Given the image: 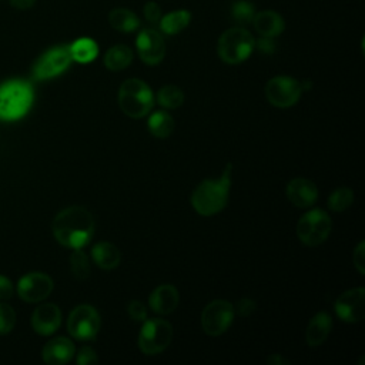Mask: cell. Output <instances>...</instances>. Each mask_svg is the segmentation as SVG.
Here are the masks:
<instances>
[{
    "mask_svg": "<svg viewBox=\"0 0 365 365\" xmlns=\"http://www.w3.org/2000/svg\"><path fill=\"white\" fill-rule=\"evenodd\" d=\"M53 235L61 245L76 250L86 247L94 234V220L88 210L71 205L61 210L53 220Z\"/></svg>",
    "mask_w": 365,
    "mask_h": 365,
    "instance_id": "obj_1",
    "label": "cell"
},
{
    "mask_svg": "<svg viewBox=\"0 0 365 365\" xmlns=\"http://www.w3.org/2000/svg\"><path fill=\"white\" fill-rule=\"evenodd\" d=\"M232 164L228 163L220 178L201 181L191 194L192 208L204 217L214 215L225 208L231 188Z\"/></svg>",
    "mask_w": 365,
    "mask_h": 365,
    "instance_id": "obj_2",
    "label": "cell"
},
{
    "mask_svg": "<svg viewBox=\"0 0 365 365\" xmlns=\"http://www.w3.org/2000/svg\"><path fill=\"white\" fill-rule=\"evenodd\" d=\"M33 88L24 80H9L0 86V120L21 118L33 104Z\"/></svg>",
    "mask_w": 365,
    "mask_h": 365,
    "instance_id": "obj_3",
    "label": "cell"
},
{
    "mask_svg": "<svg viewBox=\"0 0 365 365\" xmlns=\"http://www.w3.org/2000/svg\"><path fill=\"white\" fill-rule=\"evenodd\" d=\"M118 106L131 118L145 117L154 106L151 87L140 78L125 80L118 88Z\"/></svg>",
    "mask_w": 365,
    "mask_h": 365,
    "instance_id": "obj_4",
    "label": "cell"
},
{
    "mask_svg": "<svg viewBox=\"0 0 365 365\" xmlns=\"http://www.w3.org/2000/svg\"><path fill=\"white\" fill-rule=\"evenodd\" d=\"M255 47L252 34L242 27L225 30L217 43V53L227 64H240L245 61Z\"/></svg>",
    "mask_w": 365,
    "mask_h": 365,
    "instance_id": "obj_5",
    "label": "cell"
},
{
    "mask_svg": "<svg viewBox=\"0 0 365 365\" xmlns=\"http://www.w3.org/2000/svg\"><path fill=\"white\" fill-rule=\"evenodd\" d=\"M332 221L328 212L319 208L309 210L297 222V237L308 247L322 244L331 234Z\"/></svg>",
    "mask_w": 365,
    "mask_h": 365,
    "instance_id": "obj_6",
    "label": "cell"
},
{
    "mask_svg": "<svg viewBox=\"0 0 365 365\" xmlns=\"http://www.w3.org/2000/svg\"><path fill=\"white\" fill-rule=\"evenodd\" d=\"M173 339V327L167 319H144L140 329L137 345L145 355H157L167 349Z\"/></svg>",
    "mask_w": 365,
    "mask_h": 365,
    "instance_id": "obj_7",
    "label": "cell"
},
{
    "mask_svg": "<svg viewBox=\"0 0 365 365\" xmlns=\"http://www.w3.org/2000/svg\"><path fill=\"white\" fill-rule=\"evenodd\" d=\"M101 328V318L98 311L87 304L77 305L68 315V334L78 341H91L97 336Z\"/></svg>",
    "mask_w": 365,
    "mask_h": 365,
    "instance_id": "obj_8",
    "label": "cell"
},
{
    "mask_svg": "<svg viewBox=\"0 0 365 365\" xmlns=\"http://www.w3.org/2000/svg\"><path fill=\"white\" fill-rule=\"evenodd\" d=\"M302 94L301 81L289 76H277L267 81L265 97L268 103L278 108L295 106Z\"/></svg>",
    "mask_w": 365,
    "mask_h": 365,
    "instance_id": "obj_9",
    "label": "cell"
},
{
    "mask_svg": "<svg viewBox=\"0 0 365 365\" xmlns=\"http://www.w3.org/2000/svg\"><path fill=\"white\" fill-rule=\"evenodd\" d=\"M234 305L225 299H214L201 312V328L210 336H220L231 327Z\"/></svg>",
    "mask_w": 365,
    "mask_h": 365,
    "instance_id": "obj_10",
    "label": "cell"
},
{
    "mask_svg": "<svg viewBox=\"0 0 365 365\" xmlns=\"http://www.w3.org/2000/svg\"><path fill=\"white\" fill-rule=\"evenodd\" d=\"M68 46H57L47 50L34 64L33 77L36 80H47L67 70L71 63Z\"/></svg>",
    "mask_w": 365,
    "mask_h": 365,
    "instance_id": "obj_11",
    "label": "cell"
},
{
    "mask_svg": "<svg viewBox=\"0 0 365 365\" xmlns=\"http://www.w3.org/2000/svg\"><path fill=\"white\" fill-rule=\"evenodd\" d=\"M53 279L40 271L23 275L17 282V294L26 302H40L53 291Z\"/></svg>",
    "mask_w": 365,
    "mask_h": 365,
    "instance_id": "obj_12",
    "label": "cell"
},
{
    "mask_svg": "<svg viewBox=\"0 0 365 365\" xmlns=\"http://www.w3.org/2000/svg\"><path fill=\"white\" fill-rule=\"evenodd\" d=\"M364 304H365V289L362 287H356L342 292L336 298L334 304V309L336 317L341 321L354 324L364 319V314H365Z\"/></svg>",
    "mask_w": 365,
    "mask_h": 365,
    "instance_id": "obj_13",
    "label": "cell"
},
{
    "mask_svg": "<svg viewBox=\"0 0 365 365\" xmlns=\"http://www.w3.org/2000/svg\"><path fill=\"white\" fill-rule=\"evenodd\" d=\"M135 47L141 61L148 66L161 63L165 56V41L163 36L154 29L140 30L135 38Z\"/></svg>",
    "mask_w": 365,
    "mask_h": 365,
    "instance_id": "obj_14",
    "label": "cell"
},
{
    "mask_svg": "<svg viewBox=\"0 0 365 365\" xmlns=\"http://www.w3.org/2000/svg\"><path fill=\"white\" fill-rule=\"evenodd\" d=\"M288 201L298 208H308L315 204L318 198V188L315 182L308 178H292L285 187Z\"/></svg>",
    "mask_w": 365,
    "mask_h": 365,
    "instance_id": "obj_15",
    "label": "cell"
},
{
    "mask_svg": "<svg viewBox=\"0 0 365 365\" xmlns=\"http://www.w3.org/2000/svg\"><path fill=\"white\" fill-rule=\"evenodd\" d=\"M61 325V311L56 304L38 305L31 315V327L38 335H51Z\"/></svg>",
    "mask_w": 365,
    "mask_h": 365,
    "instance_id": "obj_16",
    "label": "cell"
},
{
    "mask_svg": "<svg viewBox=\"0 0 365 365\" xmlns=\"http://www.w3.org/2000/svg\"><path fill=\"white\" fill-rule=\"evenodd\" d=\"M76 354V346L71 339L66 336H57L46 342L41 351L43 361L48 365L67 364Z\"/></svg>",
    "mask_w": 365,
    "mask_h": 365,
    "instance_id": "obj_17",
    "label": "cell"
},
{
    "mask_svg": "<svg viewBox=\"0 0 365 365\" xmlns=\"http://www.w3.org/2000/svg\"><path fill=\"white\" fill-rule=\"evenodd\" d=\"M178 301L180 295L177 288L173 284H161L150 294L148 305L155 314L168 315L175 311Z\"/></svg>",
    "mask_w": 365,
    "mask_h": 365,
    "instance_id": "obj_18",
    "label": "cell"
},
{
    "mask_svg": "<svg viewBox=\"0 0 365 365\" xmlns=\"http://www.w3.org/2000/svg\"><path fill=\"white\" fill-rule=\"evenodd\" d=\"M332 329V319L327 312H318L315 314L308 325H307V331H305V342L308 346H319L321 344L325 342V339L328 338L329 332Z\"/></svg>",
    "mask_w": 365,
    "mask_h": 365,
    "instance_id": "obj_19",
    "label": "cell"
},
{
    "mask_svg": "<svg viewBox=\"0 0 365 365\" xmlns=\"http://www.w3.org/2000/svg\"><path fill=\"white\" fill-rule=\"evenodd\" d=\"M252 26L261 37H277L285 29L284 19L274 10H264L255 13L252 19Z\"/></svg>",
    "mask_w": 365,
    "mask_h": 365,
    "instance_id": "obj_20",
    "label": "cell"
},
{
    "mask_svg": "<svg viewBox=\"0 0 365 365\" xmlns=\"http://www.w3.org/2000/svg\"><path fill=\"white\" fill-rule=\"evenodd\" d=\"M91 258L97 267H100L101 269L110 271L118 267L121 261V252L114 244L108 241H101L93 245Z\"/></svg>",
    "mask_w": 365,
    "mask_h": 365,
    "instance_id": "obj_21",
    "label": "cell"
},
{
    "mask_svg": "<svg viewBox=\"0 0 365 365\" xmlns=\"http://www.w3.org/2000/svg\"><path fill=\"white\" fill-rule=\"evenodd\" d=\"M133 50L125 44H115L110 47L104 54V66L110 71H121L127 68L133 61Z\"/></svg>",
    "mask_w": 365,
    "mask_h": 365,
    "instance_id": "obj_22",
    "label": "cell"
},
{
    "mask_svg": "<svg viewBox=\"0 0 365 365\" xmlns=\"http://www.w3.org/2000/svg\"><path fill=\"white\" fill-rule=\"evenodd\" d=\"M110 26L121 33H131L140 27V19L135 13L124 7H115L108 14Z\"/></svg>",
    "mask_w": 365,
    "mask_h": 365,
    "instance_id": "obj_23",
    "label": "cell"
},
{
    "mask_svg": "<svg viewBox=\"0 0 365 365\" xmlns=\"http://www.w3.org/2000/svg\"><path fill=\"white\" fill-rule=\"evenodd\" d=\"M68 50H70L71 60L81 63V64L91 63L98 56V46L90 37H80V38L74 40L68 46Z\"/></svg>",
    "mask_w": 365,
    "mask_h": 365,
    "instance_id": "obj_24",
    "label": "cell"
},
{
    "mask_svg": "<svg viewBox=\"0 0 365 365\" xmlns=\"http://www.w3.org/2000/svg\"><path fill=\"white\" fill-rule=\"evenodd\" d=\"M191 21V13L188 10H175L160 19V29L168 36L181 33Z\"/></svg>",
    "mask_w": 365,
    "mask_h": 365,
    "instance_id": "obj_25",
    "label": "cell"
},
{
    "mask_svg": "<svg viewBox=\"0 0 365 365\" xmlns=\"http://www.w3.org/2000/svg\"><path fill=\"white\" fill-rule=\"evenodd\" d=\"M147 125L154 137L167 138L174 130V118L167 111L158 110L148 117Z\"/></svg>",
    "mask_w": 365,
    "mask_h": 365,
    "instance_id": "obj_26",
    "label": "cell"
},
{
    "mask_svg": "<svg viewBox=\"0 0 365 365\" xmlns=\"http://www.w3.org/2000/svg\"><path fill=\"white\" fill-rule=\"evenodd\" d=\"M157 101L161 107L168 108V110H174V108H178L180 106H182L184 93L178 86L167 84V86H164L158 90Z\"/></svg>",
    "mask_w": 365,
    "mask_h": 365,
    "instance_id": "obj_27",
    "label": "cell"
},
{
    "mask_svg": "<svg viewBox=\"0 0 365 365\" xmlns=\"http://www.w3.org/2000/svg\"><path fill=\"white\" fill-rule=\"evenodd\" d=\"M354 202V191L348 187H339L334 190L328 197V208L335 212L348 210Z\"/></svg>",
    "mask_w": 365,
    "mask_h": 365,
    "instance_id": "obj_28",
    "label": "cell"
},
{
    "mask_svg": "<svg viewBox=\"0 0 365 365\" xmlns=\"http://www.w3.org/2000/svg\"><path fill=\"white\" fill-rule=\"evenodd\" d=\"M70 268H71L74 278H77L80 281L87 279L90 277V271H91L90 261H88L87 254L81 248L73 250V252L70 255Z\"/></svg>",
    "mask_w": 365,
    "mask_h": 365,
    "instance_id": "obj_29",
    "label": "cell"
},
{
    "mask_svg": "<svg viewBox=\"0 0 365 365\" xmlns=\"http://www.w3.org/2000/svg\"><path fill=\"white\" fill-rule=\"evenodd\" d=\"M231 16L237 23L248 24V23H252V19L255 16V9L251 3L245 0H238L231 7Z\"/></svg>",
    "mask_w": 365,
    "mask_h": 365,
    "instance_id": "obj_30",
    "label": "cell"
},
{
    "mask_svg": "<svg viewBox=\"0 0 365 365\" xmlns=\"http://www.w3.org/2000/svg\"><path fill=\"white\" fill-rule=\"evenodd\" d=\"M16 325V312L11 305L0 302V335L9 334Z\"/></svg>",
    "mask_w": 365,
    "mask_h": 365,
    "instance_id": "obj_31",
    "label": "cell"
},
{
    "mask_svg": "<svg viewBox=\"0 0 365 365\" xmlns=\"http://www.w3.org/2000/svg\"><path fill=\"white\" fill-rule=\"evenodd\" d=\"M76 362L78 365H94L98 362V355L91 346H83L76 356Z\"/></svg>",
    "mask_w": 365,
    "mask_h": 365,
    "instance_id": "obj_32",
    "label": "cell"
},
{
    "mask_svg": "<svg viewBox=\"0 0 365 365\" xmlns=\"http://www.w3.org/2000/svg\"><path fill=\"white\" fill-rule=\"evenodd\" d=\"M352 262L356 271L364 275L365 274V242L359 241V244L355 247L352 254Z\"/></svg>",
    "mask_w": 365,
    "mask_h": 365,
    "instance_id": "obj_33",
    "label": "cell"
},
{
    "mask_svg": "<svg viewBox=\"0 0 365 365\" xmlns=\"http://www.w3.org/2000/svg\"><path fill=\"white\" fill-rule=\"evenodd\" d=\"M127 312L130 315V318L133 321H144L147 319V308L143 302L140 301H131L128 305H127Z\"/></svg>",
    "mask_w": 365,
    "mask_h": 365,
    "instance_id": "obj_34",
    "label": "cell"
},
{
    "mask_svg": "<svg viewBox=\"0 0 365 365\" xmlns=\"http://www.w3.org/2000/svg\"><path fill=\"white\" fill-rule=\"evenodd\" d=\"M257 308V304L254 299L248 298V297H244L241 299H238L237 305L234 307V312L238 314L240 317H250Z\"/></svg>",
    "mask_w": 365,
    "mask_h": 365,
    "instance_id": "obj_35",
    "label": "cell"
},
{
    "mask_svg": "<svg viewBox=\"0 0 365 365\" xmlns=\"http://www.w3.org/2000/svg\"><path fill=\"white\" fill-rule=\"evenodd\" d=\"M144 17L147 21L150 23H158L161 19V9L157 3L154 1H148L144 4Z\"/></svg>",
    "mask_w": 365,
    "mask_h": 365,
    "instance_id": "obj_36",
    "label": "cell"
},
{
    "mask_svg": "<svg viewBox=\"0 0 365 365\" xmlns=\"http://www.w3.org/2000/svg\"><path fill=\"white\" fill-rule=\"evenodd\" d=\"M13 292L14 288L11 281L7 277L0 275V299H10L13 297Z\"/></svg>",
    "mask_w": 365,
    "mask_h": 365,
    "instance_id": "obj_37",
    "label": "cell"
},
{
    "mask_svg": "<svg viewBox=\"0 0 365 365\" xmlns=\"http://www.w3.org/2000/svg\"><path fill=\"white\" fill-rule=\"evenodd\" d=\"M257 48L261 53H274L275 51V43H274V37H261L258 41H255Z\"/></svg>",
    "mask_w": 365,
    "mask_h": 365,
    "instance_id": "obj_38",
    "label": "cell"
},
{
    "mask_svg": "<svg viewBox=\"0 0 365 365\" xmlns=\"http://www.w3.org/2000/svg\"><path fill=\"white\" fill-rule=\"evenodd\" d=\"M10 4L17 10H29L36 4V0H10Z\"/></svg>",
    "mask_w": 365,
    "mask_h": 365,
    "instance_id": "obj_39",
    "label": "cell"
},
{
    "mask_svg": "<svg viewBox=\"0 0 365 365\" xmlns=\"http://www.w3.org/2000/svg\"><path fill=\"white\" fill-rule=\"evenodd\" d=\"M268 364L269 365H285V364H288V361L281 354H272L268 358Z\"/></svg>",
    "mask_w": 365,
    "mask_h": 365,
    "instance_id": "obj_40",
    "label": "cell"
}]
</instances>
